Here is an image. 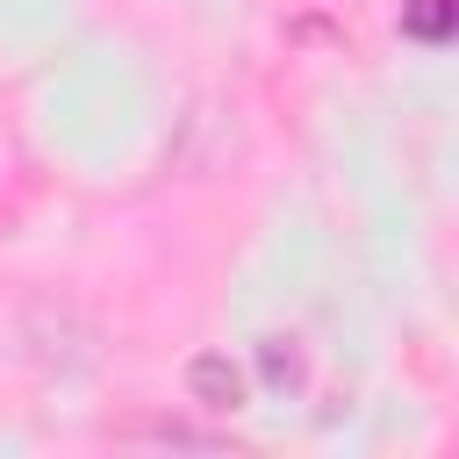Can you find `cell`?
<instances>
[{"mask_svg": "<svg viewBox=\"0 0 459 459\" xmlns=\"http://www.w3.org/2000/svg\"><path fill=\"white\" fill-rule=\"evenodd\" d=\"M194 394H215V402H237L244 387H237V373L222 366V359H194ZM208 402V409H215Z\"/></svg>", "mask_w": 459, "mask_h": 459, "instance_id": "obj_1", "label": "cell"}]
</instances>
